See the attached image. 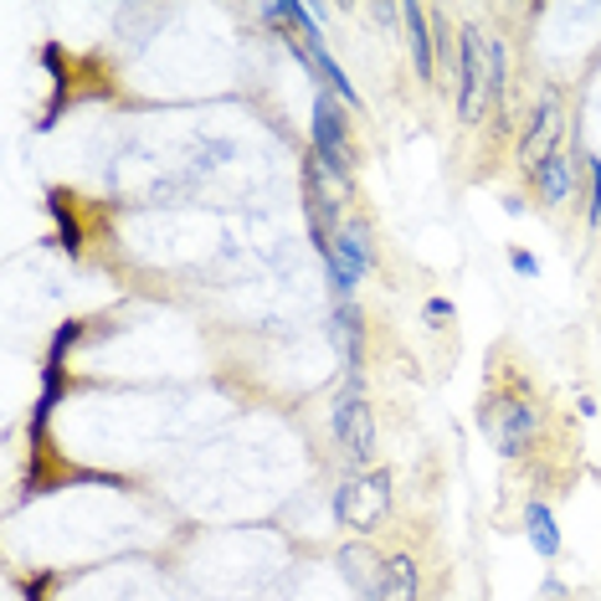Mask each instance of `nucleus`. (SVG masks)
<instances>
[{
    "mask_svg": "<svg viewBox=\"0 0 601 601\" xmlns=\"http://www.w3.org/2000/svg\"><path fill=\"white\" fill-rule=\"evenodd\" d=\"M586 175H591V201H586V222L601 226V159H586Z\"/></svg>",
    "mask_w": 601,
    "mask_h": 601,
    "instance_id": "a211bd4d",
    "label": "nucleus"
},
{
    "mask_svg": "<svg viewBox=\"0 0 601 601\" xmlns=\"http://www.w3.org/2000/svg\"><path fill=\"white\" fill-rule=\"evenodd\" d=\"M555 134H560V98L545 93V98H539V109L530 113V124H524V140H520V165H524L530 175L545 165V155H555V149H550Z\"/></svg>",
    "mask_w": 601,
    "mask_h": 601,
    "instance_id": "6e6552de",
    "label": "nucleus"
},
{
    "mask_svg": "<svg viewBox=\"0 0 601 601\" xmlns=\"http://www.w3.org/2000/svg\"><path fill=\"white\" fill-rule=\"evenodd\" d=\"M340 570H345V581L360 591V597L376 601L380 591V570H386V560H376V550L365 545V539H349L345 550H340Z\"/></svg>",
    "mask_w": 601,
    "mask_h": 601,
    "instance_id": "9d476101",
    "label": "nucleus"
},
{
    "mask_svg": "<svg viewBox=\"0 0 601 601\" xmlns=\"http://www.w3.org/2000/svg\"><path fill=\"white\" fill-rule=\"evenodd\" d=\"M427 319H453V303H447V299H427Z\"/></svg>",
    "mask_w": 601,
    "mask_h": 601,
    "instance_id": "aec40b11",
    "label": "nucleus"
},
{
    "mask_svg": "<svg viewBox=\"0 0 601 601\" xmlns=\"http://www.w3.org/2000/svg\"><path fill=\"white\" fill-rule=\"evenodd\" d=\"M416 586H422V576H416L412 555H391V560H386V570H380L376 601H416Z\"/></svg>",
    "mask_w": 601,
    "mask_h": 601,
    "instance_id": "ddd939ff",
    "label": "nucleus"
},
{
    "mask_svg": "<svg viewBox=\"0 0 601 601\" xmlns=\"http://www.w3.org/2000/svg\"><path fill=\"white\" fill-rule=\"evenodd\" d=\"M401 21H407V47H412V67L416 78H427L437 73V57H432V11H422V5H401Z\"/></svg>",
    "mask_w": 601,
    "mask_h": 601,
    "instance_id": "9b49d317",
    "label": "nucleus"
},
{
    "mask_svg": "<svg viewBox=\"0 0 601 601\" xmlns=\"http://www.w3.org/2000/svg\"><path fill=\"white\" fill-rule=\"evenodd\" d=\"M478 422H483V427H493V437H499V453H504V458H520L524 447L535 443V407H530V401H520V396H493V401H483Z\"/></svg>",
    "mask_w": 601,
    "mask_h": 601,
    "instance_id": "39448f33",
    "label": "nucleus"
},
{
    "mask_svg": "<svg viewBox=\"0 0 601 601\" xmlns=\"http://www.w3.org/2000/svg\"><path fill=\"white\" fill-rule=\"evenodd\" d=\"M47 207H52V216H57V232H63V247L73 257H78V247H82V232H78V222H73V211H67V196L63 190H52L47 196Z\"/></svg>",
    "mask_w": 601,
    "mask_h": 601,
    "instance_id": "dca6fc26",
    "label": "nucleus"
},
{
    "mask_svg": "<svg viewBox=\"0 0 601 601\" xmlns=\"http://www.w3.org/2000/svg\"><path fill=\"white\" fill-rule=\"evenodd\" d=\"M535 186H539V196H545L550 207H566L570 190H576V159H570L566 149L545 155V165L535 170Z\"/></svg>",
    "mask_w": 601,
    "mask_h": 601,
    "instance_id": "f8f14e48",
    "label": "nucleus"
},
{
    "mask_svg": "<svg viewBox=\"0 0 601 601\" xmlns=\"http://www.w3.org/2000/svg\"><path fill=\"white\" fill-rule=\"evenodd\" d=\"M365 268H370V237H365V226H340L330 253H324V272H330V283H334V299L349 303L355 283L365 278Z\"/></svg>",
    "mask_w": 601,
    "mask_h": 601,
    "instance_id": "423d86ee",
    "label": "nucleus"
},
{
    "mask_svg": "<svg viewBox=\"0 0 601 601\" xmlns=\"http://www.w3.org/2000/svg\"><path fill=\"white\" fill-rule=\"evenodd\" d=\"M314 159L330 170V180L340 190L349 186V119H345V103L334 93H324L319 88V98H314Z\"/></svg>",
    "mask_w": 601,
    "mask_h": 601,
    "instance_id": "f03ea898",
    "label": "nucleus"
},
{
    "mask_svg": "<svg viewBox=\"0 0 601 601\" xmlns=\"http://www.w3.org/2000/svg\"><path fill=\"white\" fill-rule=\"evenodd\" d=\"M386 514H391V474L386 468H376L365 478H345L334 489V520L345 530H376Z\"/></svg>",
    "mask_w": 601,
    "mask_h": 601,
    "instance_id": "f257e3e1",
    "label": "nucleus"
},
{
    "mask_svg": "<svg viewBox=\"0 0 601 601\" xmlns=\"http://www.w3.org/2000/svg\"><path fill=\"white\" fill-rule=\"evenodd\" d=\"M489 103V73H483V32L463 26L458 32V113L463 124H478Z\"/></svg>",
    "mask_w": 601,
    "mask_h": 601,
    "instance_id": "20e7f679",
    "label": "nucleus"
},
{
    "mask_svg": "<svg viewBox=\"0 0 601 601\" xmlns=\"http://www.w3.org/2000/svg\"><path fill=\"white\" fill-rule=\"evenodd\" d=\"M78 334H82V324H63V330H57V340H52L47 365H42V396H36V412H32V437H42V432H47L52 407L63 401V355H67V345H73Z\"/></svg>",
    "mask_w": 601,
    "mask_h": 601,
    "instance_id": "0eeeda50",
    "label": "nucleus"
},
{
    "mask_svg": "<svg viewBox=\"0 0 601 601\" xmlns=\"http://www.w3.org/2000/svg\"><path fill=\"white\" fill-rule=\"evenodd\" d=\"M432 57H437V67L453 63V36H447V16H432Z\"/></svg>",
    "mask_w": 601,
    "mask_h": 601,
    "instance_id": "f3484780",
    "label": "nucleus"
},
{
    "mask_svg": "<svg viewBox=\"0 0 601 601\" xmlns=\"http://www.w3.org/2000/svg\"><path fill=\"white\" fill-rule=\"evenodd\" d=\"M524 535H530V545H535L545 560H555L560 555V530H555V514L539 499H530L524 504Z\"/></svg>",
    "mask_w": 601,
    "mask_h": 601,
    "instance_id": "4468645a",
    "label": "nucleus"
},
{
    "mask_svg": "<svg viewBox=\"0 0 601 601\" xmlns=\"http://www.w3.org/2000/svg\"><path fill=\"white\" fill-rule=\"evenodd\" d=\"M330 427L349 463H370V453H376V416H370V401H365L360 386L340 391V401H334V412H330Z\"/></svg>",
    "mask_w": 601,
    "mask_h": 601,
    "instance_id": "7ed1b4c3",
    "label": "nucleus"
},
{
    "mask_svg": "<svg viewBox=\"0 0 601 601\" xmlns=\"http://www.w3.org/2000/svg\"><path fill=\"white\" fill-rule=\"evenodd\" d=\"M483 73H489V103L504 113V82H509V57L499 36H483Z\"/></svg>",
    "mask_w": 601,
    "mask_h": 601,
    "instance_id": "2eb2a0df",
    "label": "nucleus"
},
{
    "mask_svg": "<svg viewBox=\"0 0 601 601\" xmlns=\"http://www.w3.org/2000/svg\"><path fill=\"white\" fill-rule=\"evenodd\" d=\"M509 268L524 272V278H539V257H535V253H524V247H514V253H509Z\"/></svg>",
    "mask_w": 601,
    "mask_h": 601,
    "instance_id": "6ab92c4d",
    "label": "nucleus"
},
{
    "mask_svg": "<svg viewBox=\"0 0 601 601\" xmlns=\"http://www.w3.org/2000/svg\"><path fill=\"white\" fill-rule=\"evenodd\" d=\"M360 309L355 303H334V314H330V340L334 349H340V360H345V386H360Z\"/></svg>",
    "mask_w": 601,
    "mask_h": 601,
    "instance_id": "1a4fd4ad",
    "label": "nucleus"
}]
</instances>
